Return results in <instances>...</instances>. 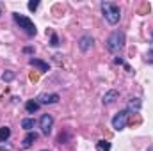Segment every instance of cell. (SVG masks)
Here are the masks:
<instances>
[{
  "label": "cell",
  "mask_w": 153,
  "mask_h": 151,
  "mask_svg": "<svg viewBox=\"0 0 153 151\" xmlns=\"http://www.w3.org/2000/svg\"><path fill=\"white\" fill-rule=\"evenodd\" d=\"M107 50L111 53H119L123 48H125V32L123 30H114L109 38H107V43H105Z\"/></svg>",
  "instance_id": "6da1fadb"
},
{
  "label": "cell",
  "mask_w": 153,
  "mask_h": 151,
  "mask_svg": "<svg viewBox=\"0 0 153 151\" xmlns=\"http://www.w3.org/2000/svg\"><path fill=\"white\" fill-rule=\"evenodd\" d=\"M50 44H52V46H59V38H57V34H55V32H52V39H50Z\"/></svg>",
  "instance_id": "e0dca14e"
},
{
  "label": "cell",
  "mask_w": 153,
  "mask_h": 151,
  "mask_svg": "<svg viewBox=\"0 0 153 151\" xmlns=\"http://www.w3.org/2000/svg\"><path fill=\"white\" fill-rule=\"evenodd\" d=\"M146 151H153V144H152V146H150V148H148Z\"/></svg>",
  "instance_id": "7402d4cb"
},
{
  "label": "cell",
  "mask_w": 153,
  "mask_h": 151,
  "mask_svg": "<svg viewBox=\"0 0 153 151\" xmlns=\"http://www.w3.org/2000/svg\"><path fill=\"white\" fill-rule=\"evenodd\" d=\"M34 124H36V121H34L32 117H25V119L22 121V128H25L27 132H30V130L34 128Z\"/></svg>",
  "instance_id": "4fadbf2b"
},
{
  "label": "cell",
  "mask_w": 153,
  "mask_h": 151,
  "mask_svg": "<svg viewBox=\"0 0 153 151\" xmlns=\"http://www.w3.org/2000/svg\"><path fill=\"white\" fill-rule=\"evenodd\" d=\"M126 123H128V112L126 110H121L112 117V128L117 130V132H121L126 126Z\"/></svg>",
  "instance_id": "277c9868"
},
{
  "label": "cell",
  "mask_w": 153,
  "mask_h": 151,
  "mask_svg": "<svg viewBox=\"0 0 153 151\" xmlns=\"http://www.w3.org/2000/svg\"><path fill=\"white\" fill-rule=\"evenodd\" d=\"M102 11H103L105 20L111 25H116L119 21V18H121V9H119V5L114 4V2H102Z\"/></svg>",
  "instance_id": "7a4b0ae2"
},
{
  "label": "cell",
  "mask_w": 153,
  "mask_h": 151,
  "mask_svg": "<svg viewBox=\"0 0 153 151\" xmlns=\"http://www.w3.org/2000/svg\"><path fill=\"white\" fill-rule=\"evenodd\" d=\"M116 100H117V91H114V89L107 91V93L103 94V98H102L103 105H111V103H114Z\"/></svg>",
  "instance_id": "9c48e42d"
},
{
  "label": "cell",
  "mask_w": 153,
  "mask_h": 151,
  "mask_svg": "<svg viewBox=\"0 0 153 151\" xmlns=\"http://www.w3.org/2000/svg\"><path fill=\"white\" fill-rule=\"evenodd\" d=\"M11 137V128L9 126H2L0 128V142H5Z\"/></svg>",
  "instance_id": "5bb4252c"
},
{
  "label": "cell",
  "mask_w": 153,
  "mask_h": 151,
  "mask_svg": "<svg viewBox=\"0 0 153 151\" xmlns=\"http://www.w3.org/2000/svg\"><path fill=\"white\" fill-rule=\"evenodd\" d=\"M93 43H94V39L91 38L89 34H85V36H82L80 41H78V48H80L82 52H87V50L93 46Z\"/></svg>",
  "instance_id": "52a82bcc"
},
{
  "label": "cell",
  "mask_w": 153,
  "mask_h": 151,
  "mask_svg": "<svg viewBox=\"0 0 153 151\" xmlns=\"http://www.w3.org/2000/svg\"><path fill=\"white\" fill-rule=\"evenodd\" d=\"M25 109H27V112L29 114H34L39 110V103L36 101V100H29L27 103H25Z\"/></svg>",
  "instance_id": "7c38bea8"
},
{
  "label": "cell",
  "mask_w": 153,
  "mask_h": 151,
  "mask_svg": "<svg viewBox=\"0 0 153 151\" xmlns=\"http://www.w3.org/2000/svg\"><path fill=\"white\" fill-rule=\"evenodd\" d=\"M36 141H38V133H36V132H29V133H27V137L23 139V148H25V150H27V148H30Z\"/></svg>",
  "instance_id": "8fae6325"
},
{
  "label": "cell",
  "mask_w": 153,
  "mask_h": 151,
  "mask_svg": "<svg viewBox=\"0 0 153 151\" xmlns=\"http://www.w3.org/2000/svg\"><path fill=\"white\" fill-rule=\"evenodd\" d=\"M43 151H46V150H43Z\"/></svg>",
  "instance_id": "603a6c76"
},
{
  "label": "cell",
  "mask_w": 153,
  "mask_h": 151,
  "mask_svg": "<svg viewBox=\"0 0 153 151\" xmlns=\"http://www.w3.org/2000/svg\"><path fill=\"white\" fill-rule=\"evenodd\" d=\"M144 61H146V62H150V64H153V50L146 52V55H144Z\"/></svg>",
  "instance_id": "ac0fdd59"
},
{
  "label": "cell",
  "mask_w": 153,
  "mask_h": 151,
  "mask_svg": "<svg viewBox=\"0 0 153 151\" xmlns=\"http://www.w3.org/2000/svg\"><path fill=\"white\" fill-rule=\"evenodd\" d=\"M52 126H53V117H52L50 114H43V115H41V119H39V128H41V133H43V135H50Z\"/></svg>",
  "instance_id": "8992f818"
},
{
  "label": "cell",
  "mask_w": 153,
  "mask_h": 151,
  "mask_svg": "<svg viewBox=\"0 0 153 151\" xmlns=\"http://www.w3.org/2000/svg\"><path fill=\"white\" fill-rule=\"evenodd\" d=\"M96 150L98 151H111V142H107V141H98V142H96Z\"/></svg>",
  "instance_id": "9a60e30c"
},
{
  "label": "cell",
  "mask_w": 153,
  "mask_h": 151,
  "mask_svg": "<svg viewBox=\"0 0 153 151\" xmlns=\"http://www.w3.org/2000/svg\"><path fill=\"white\" fill-rule=\"evenodd\" d=\"M114 62H116V64H121V66H126V64H125V61H123L121 57H116V59H114Z\"/></svg>",
  "instance_id": "ffe728a7"
},
{
  "label": "cell",
  "mask_w": 153,
  "mask_h": 151,
  "mask_svg": "<svg viewBox=\"0 0 153 151\" xmlns=\"http://www.w3.org/2000/svg\"><path fill=\"white\" fill-rule=\"evenodd\" d=\"M29 64H30V66H36L39 71H43V73L50 70V68H48V62H45V61H41V59H34V57L29 59Z\"/></svg>",
  "instance_id": "ba28073f"
},
{
  "label": "cell",
  "mask_w": 153,
  "mask_h": 151,
  "mask_svg": "<svg viewBox=\"0 0 153 151\" xmlns=\"http://www.w3.org/2000/svg\"><path fill=\"white\" fill-rule=\"evenodd\" d=\"M13 20L16 21V25H20V29H22L29 38H32V36L38 34V29H36V25L32 23L30 18H27V16H23V14H20V13H13Z\"/></svg>",
  "instance_id": "3957f363"
},
{
  "label": "cell",
  "mask_w": 153,
  "mask_h": 151,
  "mask_svg": "<svg viewBox=\"0 0 153 151\" xmlns=\"http://www.w3.org/2000/svg\"><path fill=\"white\" fill-rule=\"evenodd\" d=\"M13 78H14V71H5V73L2 75V80H4V82H11Z\"/></svg>",
  "instance_id": "2e32d148"
},
{
  "label": "cell",
  "mask_w": 153,
  "mask_h": 151,
  "mask_svg": "<svg viewBox=\"0 0 153 151\" xmlns=\"http://www.w3.org/2000/svg\"><path fill=\"white\" fill-rule=\"evenodd\" d=\"M38 7H39V2H38V0H36V2H34V0H32V2H29V9H30V11H36Z\"/></svg>",
  "instance_id": "d6986e66"
},
{
  "label": "cell",
  "mask_w": 153,
  "mask_h": 151,
  "mask_svg": "<svg viewBox=\"0 0 153 151\" xmlns=\"http://www.w3.org/2000/svg\"><path fill=\"white\" fill-rule=\"evenodd\" d=\"M23 52H25V53H32V48H30V46H27V48H25Z\"/></svg>",
  "instance_id": "44dd1931"
},
{
  "label": "cell",
  "mask_w": 153,
  "mask_h": 151,
  "mask_svg": "<svg viewBox=\"0 0 153 151\" xmlns=\"http://www.w3.org/2000/svg\"><path fill=\"white\" fill-rule=\"evenodd\" d=\"M59 100H61V96L57 93H41L38 98H36V101H38L39 105H53Z\"/></svg>",
  "instance_id": "5b68a950"
},
{
  "label": "cell",
  "mask_w": 153,
  "mask_h": 151,
  "mask_svg": "<svg viewBox=\"0 0 153 151\" xmlns=\"http://www.w3.org/2000/svg\"><path fill=\"white\" fill-rule=\"evenodd\" d=\"M141 105H143V101L139 100V98H132L130 100V103H128V107H126V112H139L141 110Z\"/></svg>",
  "instance_id": "30bf717a"
}]
</instances>
